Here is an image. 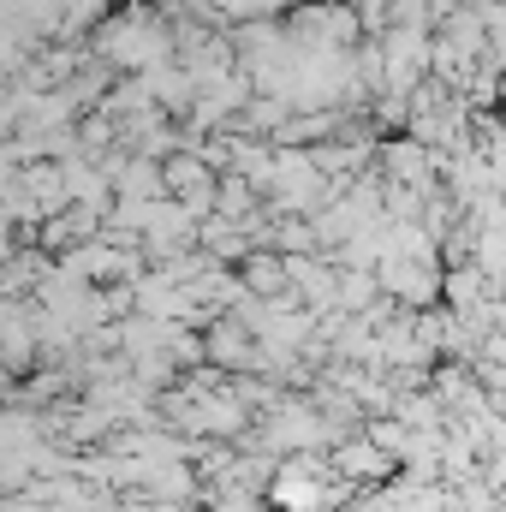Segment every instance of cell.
Returning <instances> with one entry per match:
<instances>
[{"label":"cell","instance_id":"6da1fadb","mask_svg":"<svg viewBox=\"0 0 506 512\" xmlns=\"http://www.w3.org/2000/svg\"><path fill=\"white\" fill-rule=\"evenodd\" d=\"M274 501H280V507H292V512H304V507H316V501H322V489H316L310 477H298V471H286V477L274 483Z\"/></svg>","mask_w":506,"mask_h":512}]
</instances>
